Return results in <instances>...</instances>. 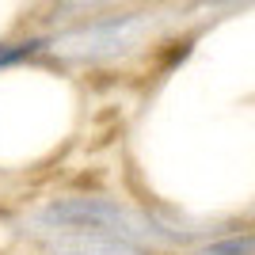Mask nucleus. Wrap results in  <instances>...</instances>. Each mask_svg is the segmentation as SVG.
<instances>
[{"label":"nucleus","mask_w":255,"mask_h":255,"mask_svg":"<svg viewBox=\"0 0 255 255\" xmlns=\"http://www.w3.org/2000/svg\"><path fill=\"white\" fill-rule=\"evenodd\" d=\"M149 23L152 19H145V15H107V19H96V23H80V27H69V31L46 38L42 53L69 65L115 61V57H122L126 50H133L141 42Z\"/></svg>","instance_id":"nucleus-1"},{"label":"nucleus","mask_w":255,"mask_h":255,"mask_svg":"<svg viewBox=\"0 0 255 255\" xmlns=\"http://www.w3.org/2000/svg\"><path fill=\"white\" fill-rule=\"evenodd\" d=\"M46 38H23V42H0V69H11V65L27 61L34 53H42Z\"/></svg>","instance_id":"nucleus-2"},{"label":"nucleus","mask_w":255,"mask_h":255,"mask_svg":"<svg viewBox=\"0 0 255 255\" xmlns=\"http://www.w3.org/2000/svg\"><path fill=\"white\" fill-rule=\"evenodd\" d=\"M202 255H255V233H248V236L229 233L225 240H217V244H206Z\"/></svg>","instance_id":"nucleus-3"},{"label":"nucleus","mask_w":255,"mask_h":255,"mask_svg":"<svg viewBox=\"0 0 255 255\" xmlns=\"http://www.w3.org/2000/svg\"><path fill=\"white\" fill-rule=\"evenodd\" d=\"M65 11H80V8H88V4H99V0H57Z\"/></svg>","instance_id":"nucleus-4"}]
</instances>
